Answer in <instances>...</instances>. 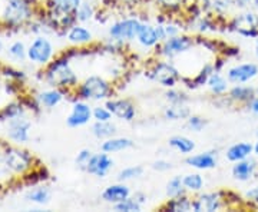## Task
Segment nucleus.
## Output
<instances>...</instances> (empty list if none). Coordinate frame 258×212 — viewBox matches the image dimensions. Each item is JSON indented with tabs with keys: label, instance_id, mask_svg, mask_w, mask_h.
Here are the masks:
<instances>
[{
	"label": "nucleus",
	"instance_id": "nucleus-1",
	"mask_svg": "<svg viewBox=\"0 0 258 212\" xmlns=\"http://www.w3.org/2000/svg\"><path fill=\"white\" fill-rule=\"evenodd\" d=\"M46 79L49 85L62 88V86H74L78 82V76L71 69L66 59L56 60L49 66L46 72Z\"/></svg>",
	"mask_w": 258,
	"mask_h": 212
},
{
	"label": "nucleus",
	"instance_id": "nucleus-2",
	"mask_svg": "<svg viewBox=\"0 0 258 212\" xmlns=\"http://www.w3.org/2000/svg\"><path fill=\"white\" fill-rule=\"evenodd\" d=\"M111 92V88L105 79L99 76H91L88 78L83 85L79 88V95L83 99H105Z\"/></svg>",
	"mask_w": 258,
	"mask_h": 212
},
{
	"label": "nucleus",
	"instance_id": "nucleus-3",
	"mask_svg": "<svg viewBox=\"0 0 258 212\" xmlns=\"http://www.w3.org/2000/svg\"><path fill=\"white\" fill-rule=\"evenodd\" d=\"M30 15L32 12L26 0H10L3 16L10 25H20L25 20H28Z\"/></svg>",
	"mask_w": 258,
	"mask_h": 212
},
{
	"label": "nucleus",
	"instance_id": "nucleus-4",
	"mask_svg": "<svg viewBox=\"0 0 258 212\" xmlns=\"http://www.w3.org/2000/svg\"><path fill=\"white\" fill-rule=\"evenodd\" d=\"M139 28H141V23L137 19H126V20L115 23L109 30V33L116 40H134L138 36Z\"/></svg>",
	"mask_w": 258,
	"mask_h": 212
},
{
	"label": "nucleus",
	"instance_id": "nucleus-5",
	"mask_svg": "<svg viewBox=\"0 0 258 212\" xmlns=\"http://www.w3.org/2000/svg\"><path fill=\"white\" fill-rule=\"evenodd\" d=\"M53 55V47L50 45V42L45 37H37L35 42L32 43V46L29 47L28 56L32 62L36 63H47L50 60V57Z\"/></svg>",
	"mask_w": 258,
	"mask_h": 212
},
{
	"label": "nucleus",
	"instance_id": "nucleus-6",
	"mask_svg": "<svg viewBox=\"0 0 258 212\" xmlns=\"http://www.w3.org/2000/svg\"><path fill=\"white\" fill-rule=\"evenodd\" d=\"M232 28L244 37H258V16L255 13H245L234 19Z\"/></svg>",
	"mask_w": 258,
	"mask_h": 212
},
{
	"label": "nucleus",
	"instance_id": "nucleus-7",
	"mask_svg": "<svg viewBox=\"0 0 258 212\" xmlns=\"http://www.w3.org/2000/svg\"><path fill=\"white\" fill-rule=\"evenodd\" d=\"M151 78L155 81V82L161 83L162 86L166 88H172L175 86V83L179 79V75L178 70L172 65L169 63H158L152 72H151Z\"/></svg>",
	"mask_w": 258,
	"mask_h": 212
},
{
	"label": "nucleus",
	"instance_id": "nucleus-8",
	"mask_svg": "<svg viewBox=\"0 0 258 212\" xmlns=\"http://www.w3.org/2000/svg\"><path fill=\"white\" fill-rule=\"evenodd\" d=\"M258 75V66L255 63H241V65L231 67L227 74L228 82L241 85V83L249 82Z\"/></svg>",
	"mask_w": 258,
	"mask_h": 212
},
{
	"label": "nucleus",
	"instance_id": "nucleus-9",
	"mask_svg": "<svg viewBox=\"0 0 258 212\" xmlns=\"http://www.w3.org/2000/svg\"><path fill=\"white\" fill-rule=\"evenodd\" d=\"M112 165H113V162H112L111 158L108 157L106 152H103V154H95V155H92V158L89 159V162H88L85 171H88V172L92 174V175L103 178V176L109 172V169L112 168Z\"/></svg>",
	"mask_w": 258,
	"mask_h": 212
},
{
	"label": "nucleus",
	"instance_id": "nucleus-10",
	"mask_svg": "<svg viewBox=\"0 0 258 212\" xmlns=\"http://www.w3.org/2000/svg\"><path fill=\"white\" fill-rule=\"evenodd\" d=\"M92 109L91 106H88L86 103H82V102H78L75 103L74 108H72V112L68 118V125L71 128H78V126H83L86 125L89 119L93 116Z\"/></svg>",
	"mask_w": 258,
	"mask_h": 212
},
{
	"label": "nucleus",
	"instance_id": "nucleus-11",
	"mask_svg": "<svg viewBox=\"0 0 258 212\" xmlns=\"http://www.w3.org/2000/svg\"><path fill=\"white\" fill-rule=\"evenodd\" d=\"M221 208V194H204L192 201V209L197 212H214Z\"/></svg>",
	"mask_w": 258,
	"mask_h": 212
},
{
	"label": "nucleus",
	"instance_id": "nucleus-12",
	"mask_svg": "<svg viewBox=\"0 0 258 212\" xmlns=\"http://www.w3.org/2000/svg\"><path fill=\"white\" fill-rule=\"evenodd\" d=\"M5 162L9 166L10 169L16 171V172H23L30 164V157L25 151H19V149H9L5 154Z\"/></svg>",
	"mask_w": 258,
	"mask_h": 212
},
{
	"label": "nucleus",
	"instance_id": "nucleus-13",
	"mask_svg": "<svg viewBox=\"0 0 258 212\" xmlns=\"http://www.w3.org/2000/svg\"><path fill=\"white\" fill-rule=\"evenodd\" d=\"M106 108L112 112V115L118 116L123 120H132L135 118V108L134 105L128 101L118 99V101H108Z\"/></svg>",
	"mask_w": 258,
	"mask_h": 212
},
{
	"label": "nucleus",
	"instance_id": "nucleus-14",
	"mask_svg": "<svg viewBox=\"0 0 258 212\" xmlns=\"http://www.w3.org/2000/svg\"><path fill=\"white\" fill-rule=\"evenodd\" d=\"M192 46V40L186 36H174L169 37L164 45V55L175 56L178 53L186 52L189 47Z\"/></svg>",
	"mask_w": 258,
	"mask_h": 212
},
{
	"label": "nucleus",
	"instance_id": "nucleus-15",
	"mask_svg": "<svg viewBox=\"0 0 258 212\" xmlns=\"http://www.w3.org/2000/svg\"><path fill=\"white\" fill-rule=\"evenodd\" d=\"M257 162L254 159H242L235 162V165L232 166V176L238 181H248L251 176L255 174L257 169Z\"/></svg>",
	"mask_w": 258,
	"mask_h": 212
},
{
	"label": "nucleus",
	"instance_id": "nucleus-16",
	"mask_svg": "<svg viewBox=\"0 0 258 212\" xmlns=\"http://www.w3.org/2000/svg\"><path fill=\"white\" fill-rule=\"evenodd\" d=\"M29 128L30 123L25 118H13L10 120V130H9V138L16 140V142H26L29 139Z\"/></svg>",
	"mask_w": 258,
	"mask_h": 212
},
{
	"label": "nucleus",
	"instance_id": "nucleus-17",
	"mask_svg": "<svg viewBox=\"0 0 258 212\" xmlns=\"http://www.w3.org/2000/svg\"><path fill=\"white\" fill-rule=\"evenodd\" d=\"M129 194H131V191H129V188L126 185L116 184L108 186V188L103 191L102 198H103L106 202L113 203V205H115V203H119L122 202V201H125L126 198H129Z\"/></svg>",
	"mask_w": 258,
	"mask_h": 212
},
{
	"label": "nucleus",
	"instance_id": "nucleus-18",
	"mask_svg": "<svg viewBox=\"0 0 258 212\" xmlns=\"http://www.w3.org/2000/svg\"><path fill=\"white\" fill-rule=\"evenodd\" d=\"M251 154H254V145H251L248 142H240V144H235L232 147L228 148L225 157L230 162H238L242 159H247L251 157Z\"/></svg>",
	"mask_w": 258,
	"mask_h": 212
},
{
	"label": "nucleus",
	"instance_id": "nucleus-19",
	"mask_svg": "<svg viewBox=\"0 0 258 212\" xmlns=\"http://www.w3.org/2000/svg\"><path fill=\"white\" fill-rule=\"evenodd\" d=\"M186 164L197 169H212L217 165V158L214 155V152H204V154L186 158Z\"/></svg>",
	"mask_w": 258,
	"mask_h": 212
},
{
	"label": "nucleus",
	"instance_id": "nucleus-20",
	"mask_svg": "<svg viewBox=\"0 0 258 212\" xmlns=\"http://www.w3.org/2000/svg\"><path fill=\"white\" fill-rule=\"evenodd\" d=\"M52 9L57 16H71L82 5L81 0H52Z\"/></svg>",
	"mask_w": 258,
	"mask_h": 212
},
{
	"label": "nucleus",
	"instance_id": "nucleus-21",
	"mask_svg": "<svg viewBox=\"0 0 258 212\" xmlns=\"http://www.w3.org/2000/svg\"><path fill=\"white\" fill-rule=\"evenodd\" d=\"M255 91L251 86H242L241 85H235L230 91V99L238 103H249L255 98Z\"/></svg>",
	"mask_w": 258,
	"mask_h": 212
},
{
	"label": "nucleus",
	"instance_id": "nucleus-22",
	"mask_svg": "<svg viewBox=\"0 0 258 212\" xmlns=\"http://www.w3.org/2000/svg\"><path fill=\"white\" fill-rule=\"evenodd\" d=\"M137 37H138L139 43L147 47L155 46L159 42L157 35V28H152L151 25H141Z\"/></svg>",
	"mask_w": 258,
	"mask_h": 212
},
{
	"label": "nucleus",
	"instance_id": "nucleus-23",
	"mask_svg": "<svg viewBox=\"0 0 258 212\" xmlns=\"http://www.w3.org/2000/svg\"><path fill=\"white\" fill-rule=\"evenodd\" d=\"M134 145V142L128 138H109L102 144V151L106 154H113V152H120L125 151Z\"/></svg>",
	"mask_w": 258,
	"mask_h": 212
},
{
	"label": "nucleus",
	"instance_id": "nucleus-24",
	"mask_svg": "<svg viewBox=\"0 0 258 212\" xmlns=\"http://www.w3.org/2000/svg\"><path fill=\"white\" fill-rule=\"evenodd\" d=\"M68 39L72 43L82 45V43H88V42L92 40V33L86 28H83V26H74L69 30V33H68Z\"/></svg>",
	"mask_w": 258,
	"mask_h": 212
},
{
	"label": "nucleus",
	"instance_id": "nucleus-25",
	"mask_svg": "<svg viewBox=\"0 0 258 212\" xmlns=\"http://www.w3.org/2000/svg\"><path fill=\"white\" fill-rule=\"evenodd\" d=\"M169 147L176 149L178 152L181 154H191L194 149H195V144L194 140L189 138H185V136H174V138L169 139Z\"/></svg>",
	"mask_w": 258,
	"mask_h": 212
},
{
	"label": "nucleus",
	"instance_id": "nucleus-26",
	"mask_svg": "<svg viewBox=\"0 0 258 212\" xmlns=\"http://www.w3.org/2000/svg\"><path fill=\"white\" fill-rule=\"evenodd\" d=\"M93 135L96 136V138H111L112 135L116 132V126L111 123V120H108V122H99V120H96V123L93 125L92 128Z\"/></svg>",
	"mask_w": 258,
	"mask_h": 212
},
{
	"label": "nucleus",
	"instance_id": "nucleus-27",
	"mask_svg": "<svg viewBox=\"0 0 258 212\" xmlns=\"http://www.w3.org/2000/svg\"><path fill=\"white\" fill-rule=\"evenodd\" d=\"M207 85L210 86V89H211L215 95H222V93H225L228 91V82H227V79H225L224 76H221L220 74H212L211 76H210Z\"/></svg>",
	"mask_w": 258,
	"mask_h": 212
},
{
	"label": "nucleus",
	"instance_id": "nucleus-28",
	"mask_svg": "<svg viewBox=\"0 0 258 212\" xmlns=\"http://www.w3.org/2000/svg\"><path fill=\"white\" fill-rule=\"evenodd\" d=\"M185 192L184 181L181 176H174L168 185H166V195L169 198H178V196H182Z\"/></svg>",
	"mask_w": 258,
	"mask_h": 212
},
{
	"label": "nucleus",
	"instance_id": "nucleus-29",
	"mask_svg": "<svg viewBox=\"0 0 258 212\" xmlns=\"http://www.w3.org/2000/svg\"><path fill=\"white\" fill-rule=\"evenodd\" d=\"M182 181H184V186L186 191L197 192V191H201V189H203L204 179L200 174H189V175H185L184 178H182Z\"/></svg>",
	"mask_w": 258,
	"mask_h": 212
},
{
	"label": "nucleus",
	"instance_id": "nucleus-30",
	"mask_svg": "<svg viewBox=\"0 0 258 212\" xmlns=\"http://www.w3.org/2000/svg\"><path fill=\"white\" fill-rule=\"evenodd\" d=\"M168 209L171 211H189L192 209V202L185 198L184 195L182 196H178V198H171V202H168Z\"/></svg>",
	"mask_w": 258,
	"mask_h": 212
},
{
	"label": "nucleus",
	"instance_id": "nucleus-31",
	"mask_svg": "<svg viewBox=\"0 0 258 212\" xmlns=\"http://www.w3.org/2000/svg\"><path fill=\"white\" fill-rule=\"evenodd\" d=\"M39 101L40 103H43L47 108H52L57 105L59 102L62 101V93L57 91H49V92H43L39 95Z\"/></svg>",
	"mask_w": 258,
	"mask_h": 212
},
{
	"label": "nucleus",
	"instance_id": "nucleus-32",
	"mask_svg": "<svg viewBox=\"0 0 258 212\" xmlns=\"http://www.w3.org/2000/svg\"><path fill=\"white\" fill-rule=\"evenodd\" d=\"M188 115H189V111H188V108H185L184 105H174L165 111V116L171 120L184 119Z\"/></svg>",
	"mask_w": 258,
	"mask_h": 212
},
{
	"label": "nucleus",
	"instance_id": "nucleus-33",
	"mask_svg": "<svg viewBox=\"0 0 258 212\" xmlns=\"http://www.w3.org/2000/svg\"><path fill=\"white\" fill-rule=\"evenodd\" d=\"M116 211H125V212H138L141 211V203L137 201V198H126L125 201L113 205Z\"/></svg>",
	"mask_w": 258,
	"mask_h": 212
},
{
	"label": "nucleus",
	"instance_id": "nucleus-34",
	"mask_svg": "<svg viewBox=\"0 0 258 212\" xmlns=\"http://www.w3.org/2000/svg\"><path fill=\"white\" fill-rule=\"evenodd\" d=\"M144 174V168L142 166H129L122 169L118 175L119 181H128V179H134V178H139Z\"/></svg>",
	"mask_w": 258,
	"mask_h": 212
},
{
	"label": "nucleus",
	"instance_id": "nucleus-35",
	"mask_svg": "<svg viewBox=\"0 0 258 212\" xmlns=\"http://www.w3.org/2000/svg\"><path fill=\"white\" fill-rule=\"evenodd\" d=\"M50 198L49 189L47 188H37L32 194L29 195V199L36 203H46Z\"/></svg>",
	"mask_w": 258,
	"mask_h": 212
},
{
	"label": "nucleus",
	"instance_id": "nucleus-36",
	"mask_svg": "<svg viewBox=\"0 0 258 212\" xmlns=\"http://www.w3.org/2000/svg\"><path fill=\"white\" fill-rule=\"evenodd\" d=\"M76 19L78 20H81V22H86V20H89V19L92 18L93 15V9L92 6L89 5V3H82L78 10H76Z\"/></svg>",
	"mask_w": 258,
	"mask_h": 212
},
{
	"label": "nucleus",
	"instance_id": "nucleus-37",
	"mask_svg": "<svg viewBox=\"0 0 258 212\" xmlns=\"http://www.w3.org/2000/svg\"><path fill=\"white\" fill-rule=\"evenodd\" d=\"M205 5L208 8H211L214 10H218V12H224L230 8V5L232 3V0H204Z\"/></svg>",
	"mask_w": 258,
	"mask_h": 212
},
{
	"label": "nucleus",
	"instance_id": "nucleus-38",
	"mask_svg": "<svg viewBox=\"0 0 258 212\" xmlns=\"http://www.w3.org/2000/svg\"><path fill=\"white\" fill-rule=\"evenodd\" d=\"M93 118L96 120H99V122H108V120H111L112 118V112L105 106V108H101V106H98V108H95L93 109Z\"/></svg>",
	"mask_w": 258,
	"mask_h": 212
},
{
	"label": "nucleus",
	"instance_id": "nucleus-39",
	"mask_svg": "<svg viewBox=\"0 0 258 212\" xmlns=\"http://www.w3.org/2000/svg\"><path fill=\"white\" fill-rule=\"evenodd\" d=\"M92 152L89 151V149H82L79 154H78V157H76V164L79 168H82V169H86V165H88V162H89V159L92 158Z\"/></svg>",
	"mask_w": 258,
	"mask_h": 212
},
{
	"label": "nucleus",
	"instance_id": "nucleus-40",
	"mask_svg": "<svg viewBox=\"0 0 258 212\" xmlns=\"http://www.w3.org/2000/svg\"><path fill=\"white\" fill-rule=\"evenodd\" d=\"M205 125H207V122L203 118H200V116H189L188 118V126L192 130H195V132L203 130L205 128Z\"/></svg>",
	"mask_w": 258,
	"mask_h": 212
},
{
	"label": "nucleus",
	"instance_id": "nucleus-41",
	"mask_svg": "<svg viewBox=\"0 0 258 212\" xmlns=\"http://www.w3.org/2000/svg\"><path fill=\"white\" fill-rule=\"evenodd\" d=\"M9 53L13 57H18V59H23L25 55L28 53L26 50H25V46H23V43H20V42H15L12 46L9 47Z\"/></svg>",
	"mask_w": 258,
	"mask_h": 212
},
{
	"label": "nucleus",
	"instance_id": "nucleus-42",
	"mask_svg": "<svg viewBox=\"0 0 258 212\" xmlns=\"http://www.w3.org/2000/svg\"><path fill=\"white\" fill-rule=\"evenodd\" d=\"M214 74V69H212L211 65H207L203 69V72L197 76V79H195V83L197 85H204V83L208 82V79H210V76Z\"/></svg>",
	"mask_w": 258,
	"mask_h": 212
},
{
	"label": "nucleus",
	"instance_id": "nucleus-43",
	"mask_svg": "<svg viewBox=\"0 0 258 212\" xmlns=\"http://www.w3.org/2000/svg\"><path fill=\"white\" fill-rule=\"evenodd\" d=\"M166 99L169 102H172L174 105H182V103L186 101L185 95H182L181 92H176V91H169V92H166Z\"/></svg>",
	"mask_w": 258,
	"mask_h": 212
},
{
	"label": "nucleus",
	"instance_id": "nucleus-44",
	"mask_svg": "<svg viewBox=\"0 0 258 212\" xmlns=\"http://www.w3.org/2000/svg\"><path fill=\"white\" fill-rule=\"evenodd\" d=\"M152 168H154L155 171H168V169L172 168V165H171L169 162H166V161H157V162L152 164Z\"/></svg>",
	"mask_w": 258,
	"mask_h": 212
},
{
	"label": "nucleus",
	"instance_id": "nucleus-45",
	"mask_svg": "<svg viewBox=\"0 0 258 212\" xmlns=\"http://www.w3.org/2000/svg\"><path fill=\"white\" fill-rule=\"evenodd\" d=\"M245 196L248 198L251 202L258 203V186H255V188H252V189H249V191H247V194H245Z\"/></svg>",
	"mask_w": 258,
	"mask_h": 212
},
{
	"label": "nucleus",
	"instance_id": "nucleus-46",
	"mask_svg": "<svg viewBox=\"0 0 258 212\" xmlns=\"http://www.w3.org/2000/svg\"><path fill=\"white\" fill-rule=\"evenodd\" d=\"M248 109L252 112L254 115H258V95L248 103Z\"/></svg>",
	"mask_w": 258,
	"mask_h": 212
},
{
	"label": "nucleus",
	"instance_id": "nucleus-47",
	"mask_svg": "<svg viewBox=\"0 0 258 212\" xmlns=\"http://www.w3.org/2000/svg\"><path fill=\"white\" fill-rule=\"evenodd\" d=\"M162 6H166V8H175L179 5L181 0H158Z\"/></svg>",
	"mask_w": 258,
	"mask_h": 212
},
{
	"label": "nucleus",
	"instance_id": "nucleus-48",
	"mask_svg": "<svg viewBox=\"0 0 258 212\" xmlns=\"http://www.w3.org/2000/svg\"><path fill=\"white\" fill-rule=\"evenodd\" d=\"M165 32L168 37H174L178 33V29L175 26H172V25H168V26H165Z\"/></svg>",
	"mask_w": 258,
	"mask_h": 212
},
{
	"label": "nucleus",
	"instance_id": "nucleus-49",
	"mask_svg": "<svg viewBox=\"0 0 258 212\" xmlns=\"http://www.w3.org/2000/svg\"><path fill=\"white\" fill-rule=\"evenodd\" d=\"M157 35H158V39H159V42L161 40H165L166 37V32H165V28L164 26H158L157 28Z\"/></svg>",
	"mask_w": 258,
	"mask_h": 212
},
{
	"label": "nucleus",
	"instance_id": "nucleus-50",
	"mask_svg": "<svg viewBox=\"0 0 258 212\" xmlns=\"http://www.w3.org/2000/svg\"><path fill=\"white\" fill-rule=\"evenodd\" d=\"M237 3L244 8V6H248L249 3H254V0H237Z\"/></svg>",
	"mask_w": 258,
	"mask_h": 212
},
{
	"label": "nucleus",
	"instance_id": "nucleus-51",
	"mask_svg": "<svg viewBox=\"0 0 258 212\" xmlns=\"http://www.w3.org/2000/svg\"><path fill=\"white\" fill-rule=\"evenodd\" d=\"M254 154L258 157V140L255 142V145H254Z\"/></svg>",
	"mask_w": 258,
	"mask_h": 212
},
{
	"label": "nucleus",
	"instance_id": "nucleus-52",
	"mask_svg": "<svg viewBox=\"0 0 258 212\" xmlns=\"http://www.w3.org/2000/svg\"><path fill=\"white\" fill-rule=\"evenodd\" d=\"M255 55L258 57V39H257V43H255Z\"/></svg>",
	"mask_w": 258,
	"mask_h": 212
},
{
	"label": "nucleus",
	"instance_id": "nucleus-53",
	"mask_svg": "<svg viewBox=\"0 0 258 212\" xmlns=\"http://www.w3.org/2000/svg\"><path fill=\"white\" fill-rule=\"evenodd\" d=\"M2 47H3V45H2V42H0V50H2Z\"/></svg>",
	"mask_w": 258,
	"mask_h": 212
},
{
	"label": "nucleus",
	"instance_id": "nucleus-54",
	"mask_svg": "<svg viewBox=\"0 0 258 212\" xmlns=\"http://www.w3.org/2000/svg\"><path fill=\"white\" fill-rule=\"evenodd\" d=\"M255 92H257V95H258V88H257V89H255Z\"/></svg>",
	"mask_w": 258,
	"mask_h": 212
}]
</instances>
